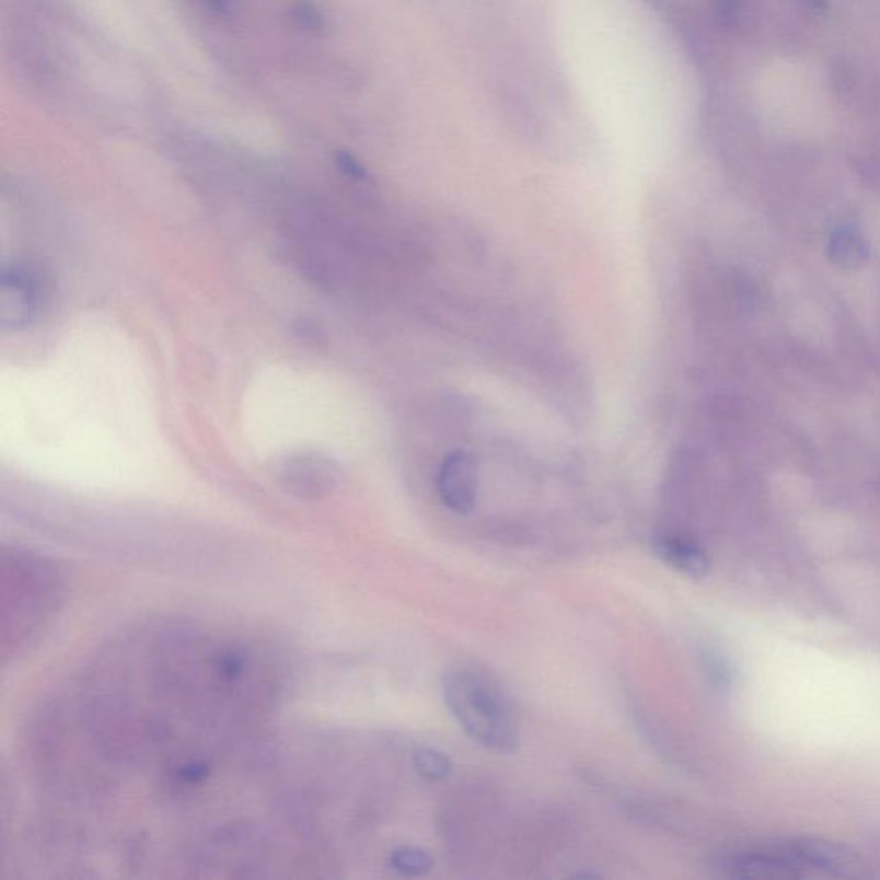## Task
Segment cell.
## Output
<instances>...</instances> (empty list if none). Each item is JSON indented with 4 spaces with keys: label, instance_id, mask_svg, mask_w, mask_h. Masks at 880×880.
I'll list each match as a JSON object with an SVG mask.
<instances>
[{
    "label": "cell",
    "instance_id": "2",
    "mask_svg": "<svg viewBox=\"0 0 880 880\" xmlns=\"http://www.w3.org/2000/svg\"><path fill=\"white\" fill-rule=\"evenodd\" d=\"M849 855L841 846L819 840H783L725 853L713 869L731 879H797L812 873H843Z\"/></svg>",
    "mask_w": 880,
    "mask_h": 880
},
{
    "label": "cell",
    "instance_id": "4",
    "mask_svg": "<svg viewBox=\"0 0 880 880\" xmlns=\"http://www.w3.org/2000/svg\"><path fill=\"white\" fill-rule=\"evenodd\" d=\"M276 478L286 493L298 499L321 500L339 484L340 470L322 452H298L277 464Z\"/></svg>",
    "mask_w": 880,
    "mask_h": 880
},
{
    "label": "cell",
    "instance_id": "9",
    "mask_svg": "<svg viewBox=\"0 0 880 880\" xmlns=\"http://www.w3.org/2000/svg\"><path fill=\"white\" fill-rule=\"evenodd\" d=\"M297 336L306 345L321 348L324 345L325 334L315 322L300 321L297 324Z\"/></svg>",
    "mask_w": 880,
    "mask_h": 880
},
{
    "label": "cell",
    "instance_id": "3",
    "mask_svg": "<svg viewBox=\"0 0 880 880\" xmlns=\"http://www.w3.org/2000/svg\"><path fill=\"white\" fill-rule=\"evenodd\" d=\"M48 300V282L38 268L14 264L0 279V325L4 331H23L35 324Z\"/></svg>",
    "mask_w": 880,
    "mask_h": 880
},
{
    "label": "cell",
    "instance_id": "7",
    "mask_svg": "<svg viewBox=\"0 0 880 880\" xmlns=\"http://www.w3.org/2000/svg\"><path fill=\"white\" fill-rule=\"evenodd\" d=\"M389 865L400 876L424 877L432 872L433 858L425 849L403 846V848L394 849Z\"/></svg>",
    "mask_w": 880,
    "mask_h": 880
},
{
    "label": "cell",
    "instance_id": "6",
    "mask_svg": "<svg viewBox=\"0 0 880 880\" xmlns=\"http://www.w3.org/2000/svg\"><path fill=\"white\" fill-rule=\"evenodd\" d=\"M653 551L669 568L686 577L704 578L710 571V560L704 548L680 533H662L653 541Z\"/></svg>",
    "mask_w": 880,
    "mask_h": 880
},
{
    "label": "cell",
    "instance_id": "1",
    "mask_svg": "<svg viewBox=\"0 0 880 880\" xmlns=\"http://www.w3.org/2000/svg\"><path fill=\"white\" fill-rule=\"evenodd\" d=\"M442 696L449 713L473 743L500 755L517 750V708L490 674L473 665H454L442 678Z\"/></svg>",
    "mask_w": 880,
    "mask_h": 880
},
{
    "label": "cell",
    "instance_id": "5",
    "mask_svg": "<svg viewBox=\"0 0 880 880\" xmlns=\"http://www.w3.org/2000/svg\"><path fill=\"white\" fill-rule=\"evenodd\" d=\"M437 488L445 508L458 514H468L475 508L478 490L475 458L464 451L448 454L440 464Z\"/></svg>",
    "mask_w": 880,
    "mask_h": 880
},
{
    "label": "cell",
    "instance_id": "8",
    "mask_svg": "<svg viewBox=\"0 0 880 880\" xmlns=\"http://www.w3.org/2000/svg\"><path fill=\"white\" fill-rule=\"evenodd\" d=\"M413 765H415V771L424 779L430 780V783H440V780L448 779L452 773L451 759L444 753L432 749H424L415 753Z\"/></svg>",
    "mask_w": 880,
    "mask_h": 880
}]
</instances>
